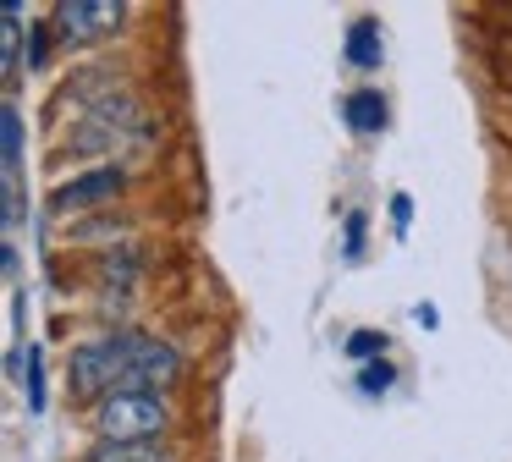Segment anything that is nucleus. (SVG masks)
Instances as JSON below:
<instances>
[{
    "instance_id": "1",
    "label": "nucleus",
    "mask_w": 512,
    "mask_h": 462,
    "mask_svg": "<svg viewBox=\"0 0 512 462\" xmlns=\"http://www.w3.org/2000/svg\"><path fill=\"white\" fill-rule=\"evenodd\" d=\"M138 347H144L138 330H111V336H94L83 347H72V358H67L72 402H94V396L105 402V396H116L127 385V374H133Z\"/></svg>"
},
{
    "instance_id": "2",
    "label": "nucleus",
    "mask_w": 512,
    "mask_h": 462,
    "mask_svg": "<svg viewBox=\"0 0 512 462\" xmlns=\"http://www.w3.org/2000/svg\"><path fill=\"white\" fill-rule=\"evenodd\" d=\"M171 407L160 391H116L94 407V429L111 446H149L155 435H166Z\"/></svg>"
},
{
    "instance_id": "3",
    "label": "nucleus",
    "mask_w": 512,
    "mask_h": 462,
    "mask_svg": "<svg viewBox=\"0 0 512 462\" xmlns=\"http://www.w3.org/2000/svg\"><path fill=\"white\" fill-rule=\"evenodd\" d=\"M127 22L122 0H67L56 6V39L61 44H94L105 33H116Z\"/></svg>"
},
{
    "instance_id": "4",
    "label": "nucleus",
    "mask_w": 512,
    "mask_h": 462,
    "mask_svg": "<svg viewBox=\"0 0 512 462\" xmlns=\"http://www.w3.org/2000/svg\"><path fill=\"white\" fill-rule=\"evenodd\" d=\"M122 187H127L122 165H94V171L61 182L56 193H50V209H56V215H72V209H100V204H116Z\"/></svg>"
},
{
    "instance_id": "5",
    "label": "nucleus",
    "mask_w": 512,
    "mask_h": 462,
    "mask_svg": "<svg viewBox=\"0 0 512 462\" xmlns=\"http://www.w3.org/2000/svg\"><path fill=\"white\" fill-rule=\"evenodd\" d=\"M177 374H182V352L171 347V341H160V336H144V347H138L133 374H127L122 391H160V385H171Z\"/></svg>"
},
{
    "instance_id": "6",
    "label": "nucleus",
    "mask_w": 512,
    "mask_h": 462,
    "mask_svg": "<svg viewBox=\"0 0 512 462\" xmlns=\"http://www.w3.org/2000/svg\"><path fill=\"white\" fill-rule=\"evenodd\" d=\"M342 116H347V127L353 132H386V94L380 88H353V94L342 99Z\"/></svg>"
},
{
    "instance_id": "7",
    "label": "nucleus",
    "mask_w": 512,
    "mask_h": 462,
    "mask_svg": "<svg viewBox=\"0 0 512 462\" xmlns=\"http://www.w3.org/2000/svg\"><path fill=\"white\" fill-rule=\"evenodd\" d=\"M347 61L358 66V72H375L380 61H386V44H380V28L369 17H358L353 28H347Z\"/></svg>"
},
{
    "instance_id": "8",
    "label": "nucleus",
    "mask_w": 512,
    "mask_h": 462,
    "mask_svg": "<svg viewBox=\"0 0 512 462\" xmlns=\"http://www.w3.org/2000/svg\"><path fill=\"white\" fill-rule=\"evenodd\" d=\"M0 72L17 77L23 72V6H6V17H0Z\"/></svg>"
},
{
    "instance_id": "9",
    "label": "nucleus",
    "mask_w": 512,
    "mask_h": 462,
    "mask_svg": "<svg viewBox=\"0 0 512 462\" xmlns=\"http://www.w3.org/2000/svg\"><path fill=\"white\" fill-rule=\"evenodd\" d=\"M0 149H6V176L23 171V110L6 105L0 110Z\"/></svg>"
},
{
    "instance_id": "10",
    "label": "nucleus",
    "mask_w": 512,
    "mask_h": 462,
    "mask_svg": "<svg viewBox=\"0 0 512 462\" xmlns=\"http://www.w3.org/2000/svg\"><path fill=\"white\" fill-rule=\"evenodd\" d=\"M83 462H171V457L160 446H111V440H100Z\"/></svg>"
},
{
    "instance_id": "11",
    "label": "nucleus",
    "mask_w": 512,
    "mask_h": 462,
    "mask_svg": "<svg viewBox=\"0 0 512 462\" xmlns=\"http://www.w3.org/2000/svg\"><path fill=\"white\" fill-rule=\"evenodd\" d=\"M347 358H358V363L386 358V330H353L347 336Z\"/></svg>"
},
{
    "instance_id": "12",
    "label": "nucleus",
    "mask_w": 512,
    "mask_h": 462,
    "mask_svg": "<svg viewBox=\"0 0 512 462\" xmlns=\"http://www.w3.org/2000/svg\"><path fill=\"white\" fill-rule=\"evenodd\" d=\"M23 391H28V413H45V358H39V347H28Z\"/></svg>"
},
{
    "instance_id": "13",
    "label": "nucleus",
    "mask_w": 512,
    "mask_h": 462,
    "mask_svg": "<svg viewBox=\"0 0 512 462\" xmlns=\"http://www.w3.org/2000/svg\"><path fill=\"white\" fill-rule=\"evenodd\" d=\"M391 380H397V369H391L386 358H375V363H364V369H358V391H364V396H386Z\"/></svg>"
},
{
    "instance_id": "14",
    "label": "nucleus",
    "mask_w": 512,
    "mask_h": 462,
    "mask_svg": "<svg viewBox=\"0 0 512 462\" xmlns=\"http://www.w3.org/2000/svg\"><path fill=\"white\" fill-rule=\"evenodd\" d=\"M364 231H369V215H364V209H347V220H342V253H347V259L364 253Z\"/></svg>"
},
{
    "instance_id": "15",
    "label": "nucleus",
    "mask_w": 512,
    "mask_h": 462,
    "mask_svg": "<svg viewBox=\"0 0 512 462\" xmlns=\"http://www.w3.org/2000/svg\"><path fill=\"white\" fill-rule=\"evenodd\" d=\"M50 33L56 28H45V22H34V28H28V66H45V55H50Z\"/></svg>"
},
{
    "instance_id": "16",
    "label": "nucleus",
    "mask_w": 512,
    "mask_h": 462,
    "mask_svg": "<svg viewBox=\"0 0 512 462\" xmlns=\"http://www.w3.org/2000/svg\"><path fill=\"white\" fill-rule=\"evenodd\" d=\"M408 220H413V198L408 193H391V226H397V237L408 231Z\"/></svg>"
},
{
    "instance_id": "17",
    "label": "nucleus",
    "mask_w": 512,
    "mask_h": 462,
    "mask_svg": "<svg viewBox=\"0 0 512 462\" xmlns=\"http://www.w3.org/2000/svg\"><path fill=\"white\" fill-rule=\"evenodd\" d=\"M413 325H424V330H435L441 325V314H435L430 303H413Z\"/></svg>"
}]
</instances>
